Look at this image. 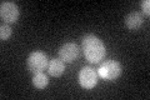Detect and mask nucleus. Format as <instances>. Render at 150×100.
Masks as SVG:
<instances>
[{
	"label": "nucleus",
	"mask_w": 150,
	"mask_h": 100,
	"mask_svg": "<svg viewBox=\"0 0 150 100\" xmlns=\"http://www.w3.org/2000/svg\"><path fill=\"white\" fill-rule=\"evenodd\" d=\"M81 46L85 59L91 64L100 63V60L104 59L106 54L105 44L99 36L94 34H88L84 36L81 40Z\"/></svg>",
	"instance_id": "f257e3e1"
},
{
	"label": "nucleus",
	"mask_w": 150,
	"mask_h": 100,
	"mask_svg": "<svg viewBox=\"0 0 150 100\" xmlns=\"http://www.w3.org/2000/svg\"><path fill=\"white\" fill-rule=\"evenodd\" d=\"M49 64V59L48 55L43 51H33L29 54L26 59V69L30 71L31 74H36V73H41L48 68Z\"/></svg>",
	"instance_id": "f03ea898"
},
{
	"label": "nucleus",
	"mask_w": 150,
	"mask_h": 100,
	"mask_svg": "<svg viewBox=\"0 0 150 100\" xmlns=\"http://www.w3.org/2000/svg\"><path fill=\"white\" fill-rule=\"evenodd\" d=\"M121 65L116 60H108L100 65L98 73L105 80H116L121 75Z\"/></svg>",
	"instance_id": "7ed1b4c3"
},
{
	"label": "nucleus",
	"mask_w": 150,
	"mask_h": 100,
	"mask_svg": "<svg viewBox=\"0 0 150 100\" xmlns=\"http://www.w3.org/2000/svg\"><path fill=\"white\" fill-rule=\"evenodd\" d=\"M79 55H80V48L71 41L63 44L58 50L59 59H62L64 63H73L79 58Z\"/></svg>",
	"instance_id": "20e7f679"
},
{
	"label": "nucleus",
	"mask_w": 150,
	"mask_h": 100,
	"mask_svg": "<svg viewBox=\"0 0 150 100\" xmlns=\"http://www.w3.org/2000/svg\"><path fill=\"white\" fill-rule=\"evenodd\" d=\"M78 80H79V84L81 85V88L90 90L98 84V74L90 66H84L79 71Z\"/></svg>",
	"instance_id": "39448f33"
},
{
	"label": "nucleus",
	"mask_w": 150,
	"mask_h": 100,
	"mask_svg": "<svg viewBox=\"0 0 150 100\" xmlns=\"http://www.w3.org/2000/svg\"><path fill=\"white\" fill-rule=\"evenodd\" d=\"M0 16L5 24L16 23L19 19V6L13 1H3L0 4Z\"/></svg>",
	"instance_id": "423d86ee"
},
{
	"label": "nucleus",
	"mask_w": 150,
	"mask_h": 100,
	"mask_svg": "<svg viewBox=\"0 0 150 100\" xmlns=\"http://www.w3.org/2000/svg\"><path fill=\"white\" fill-rule=\"evenodd\" d=\"M124 23L130 31H138L144 24V16L138 11H131L125 16Z\"/></svg>",
	"instance_id": "0eeeda50"
},
{
	"label": "nucleus",
	"mask_w": 150,
	"mask_h": 100,
	"mask_svg": "<svg viewBox=\"0 0 150 100\" xmlns=\"http://www.w3.org/2000/svg\"><path fill=\"white\" fill-rule=\"evenodd\" d=\"M46 70H48L49 75H51V77H55V78L62 77V75L64 74V71H65V63L62 59H59V58L55 59L54 58V59L49 60V64H48Z\"/></svg>",
	"instance_id": "6e6552de"
},
{
	"label": "nucleus",
	"mask_w": 150,
	"mask_h": 100,
	"mask_svg": "<svg viewBox=\"0 0 150 100\" xmlns=\"http://www.w3.org/2000/svg\"><path fill=\"white\" fill-rule=\"evenodd\" d=\"M48 84H49V78L43 71L33 75V85H34L36 89H44L48 87Z\"/></svg>",
	"instance_id": "1a4fd4ad"
},
{
	"label": "nucleus",
	"mask_w": 150,
	"mask_h": 100,
	"mask_svg": "<svg viewBox=\"0 0 150 100\" xmlns=\"http://www.w3.org/2000/svg\"><path fill=\"white\" fill-rule=\"evenodd\" d=\"M11 34H13L11 28L8 24H1V26H0V38H1V40L3 41L8 40L11 36Z\"/></svg>",
	"instance_id": "9d476101"
},
{
	"label": "nucleus",
	"mask_w": 150,
	"mask_h": 100,
	"mask_svg": "<svg viewBox=\"0 0 150 100\" xmlns=\"http://www.w3.org/2000/svg\"><path fill=\"white\" fill-rule=\"evenodd\" d=\"M142 8H143V11L145 13V15L149 16V14H150V1L149 0H144L142 3Z\"/></svg>",
	"instance_id": "9b49d317"
}]
</instances>
